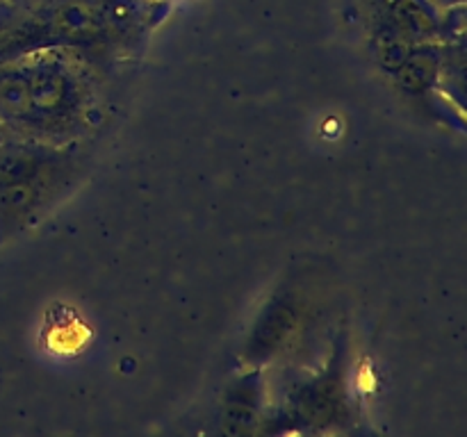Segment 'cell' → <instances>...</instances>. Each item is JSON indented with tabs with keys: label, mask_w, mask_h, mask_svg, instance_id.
Listing matches in <instances>:
<instances>
[{
	"label": "cell",
	"mask_w": 467,
	"mask_h": 437,
	"mask_svg": "<svg viewBox=\"0 0 467 437\" xmlns=\"http://www.w3.org/2000/svg\"><path fill=\"white\" fill-rule=\"evenodd\" d=\"M64 180L67 178L62 176V168H59V171L35 178V180L0 187V244L16 235L21 228H26L30 218H36L39 209L53 194L55 185Z\"/></svg>",
	"instance_id": "obj_4"
},
{
	"label": "cell",
	"mask_w": 467,
	"mask_h": 437,
	"mask_svg": "<svg viewBox=\"0 0 467 437\" xmlns=\"http://www.w3.org/2000/svg\"><path fill=\"white\" fill-rule=\"evenodd\" d=\"M431 3H436L441 9H454V7H461L465 0H431Z\"/></svg>",
	"instance_id": "obj_10"
},
{
	"label": "cell",
	"mask_w": 467,
	"mask_h": 437,
	"mask_svg": "<svg viewBox=\"0 0 467 437\" xmlns=\"http://www.w3.org/2000/svg\"><path fill=\"white\" fill-rule=\"evenodd\" d=\"M442 62H445V48L441 46V41L415 44L395 76L401 89H406L409 94H427L441 82Z\"/></svg>",
	"instance_id": "obj_6"
},
{
	"label": "cell",
	"mask_w": 467,
	"mask_h": 437,
	"mask_svg": "<svg viewBox=\"0 0 467 437\" xmlns=\"http://www.w3.org/2000/svg\"><path fill=\"white\" fill-rule=\"evenodd\" d=\"M292 323H295V310H292V305L285 303V300L274 303L272 308L265 312L258 328H255L254 340H251V353L258 355V358L272 355L274 351L281 346V341L285 340Z\"/></svg>",
	"instance_id": "obj_8"
},
{
	"label": "cell",
	"mask_w": 467,
	"mask_h": 437,
	"mask_svg": "<svg viewBox=\"0 0 467 437\" xmlns=\"http://www.w3.org/2000/svg\"><path fill=\"white\" fill-rule=\"evenodd\" d=\"M96 86L73 50L41 48L0 62V123L9 137L67 146L89 127Z\"/></svg>",
	"instance_id": "obj_1"
},
{
	"label": "cell",
	"mask_w": 467,
	"mask_h": 437,
	"mask_svg": "<svg viewBox=\"0 0 467 437\" xmlns=\"http://www.w3.org/2000/svg\"><path fill=\"white\" fill-rule=\"evenodd\" d=\"M263 382L260 373H249L233 387L223 410V426L228 432H244L258 417Z\"/></svg>",
	"instance_id": "obj_7"
},
{
	"label": "cell",
	"mask_w": 467,
	"mask_h": 437,
	"mask_svg": "<svg viewBox=\"0 0 467 437\" xmlns=\"http://www.w3.org/2000/svg\"><path fill=\"white\" fill-rule=\"evenodd\" d=\"M413 46V41L401 36L400 32L392 30V27L383 25V23L379 21L377 25H374V57L381 64V68H386L392 76H395L401 68V64L406 62V57L410 55Z\"/></svg>",
	"instance_id": "obj_9"
},
{
	"label": "cell",
	"mask_w": 467,
	"mask_h": 437,
	"mask_svg": "<svg viewBox=\"0 0 467 437\" xmlns=\"http://www.w3.org/2000/svg\"><path fill=\"white\" fill-rule=\"evenodd\" d=\"M7 137H9V132L5 130V126H3V123H0V144H3V141L7 139Z\"/></svg>",
	"instance_id": "obj_11"
},
{
	"label": "cell",
	"mask_w": 467,
	"mask_h": 437,
	"mask_svg": "<svg viewBox=\"0 0 467 437\" xmlns=\"http://www.w3.org/2000/svg\"><path fill=\"white\" fill-rule=\"evenodd\" d=\"M377 21L392 27L413 44L441 41L451 32L450 9H441L431 0H374Z\"/></svg>",
	"instance_id": "obj_3"
},
{
	"label": "cell",
	"mask_w": 467,
	"mask_h": 437,
	"mask_svg": "<svg viewBox=\"0 0 467 437\" xmlns=\"http://www.w3.org/2000/svg\"><path fill=\"white\" fill-rule=\"evenodd\" d=\"M140 0H48L32 12H12L0 0V62L41 48H91L140 27Z\"/></svg>",
	"instance_id": "obj_2"
},
{
	"label": "cell",
	"mask_w": 467,
	"mask_h": 437,
	"mask_svg": "<svg viewBox=\"0 0 467 437\" xmlns=\"http://www.w3.org/2000/svg\"><path fill=\"white\" fill-rule=\"evenodd\" d=\"M64 164H67V158L59 146L7 137L0 144V187L48 176L64 168Z\"/></svg>",
	"instance_id": "obj_5"
}]
</instances>
